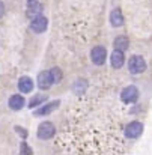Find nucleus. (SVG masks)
Wrapping results in <instances>:
<instances>
[{
    "label": "nucleus",
    "instance_id": "f257e3e1",
    "mask_svg": "<svg viewBox=\"0 0 152 155\" xmlns=\"http://www.w3.org/2000/svg\"><path fill=\"white\" fill-rule=\"evenodd\" d=\"M128 69L131 74H142L146 69V62L142 56H133L128 60Z\"/></svg>",
    "mask_w": 152,
    "mask_h": 155
},
{
    "label": "nucleus",
    "instance_id": "f03ea898",
    "mask_svg": "<svg viewBox=\"0 0 152 155\" xmlns=\"http://www.w3.org/2000/svg\"><path fill=\"white\" fill-rule=\"evenodd\" d=\"M56 133V128L51 122H42L39 127H38V137L42 139V140H48L54 136Z\"/></svg>",
    "mask_w": 152,
    "mask_h": 155
},
{
    "label": "nucleus",
    "instance_id": "7ed1b4c3",
    "mask_svg": "<svg viewBox=\"0 0 152 155\" xmlns=\"http://www.w3.org/2000/svg\"><path fill=\"white\" fill-rule=\"evenodd\" d=\"M137 98H139V91H137L136 86H128V87H125V89L122 91V94H121V100L127 104L136 103Z\"/></svg>",
    "mask_w": 152,
    "mask_h": 155
},
{
    "label": "nucleus",
    "instance_id": "20e7f679",
    "mask_svg": "<svg viewBox=\"0 0 152 155\" xmlns=\"http://www.w3.org/2000/svg\"><path fill=\"white\" fill-rule=\"evenodd\" d=\"M47 24H48L47 18L42 17V15H38V17H35V18L32 20V23H30V29H32L33 32H36V33H42V32H45Z\"/></svg>",
    "mask_w": 152,
    "mask_h": 155
},
{
    "label": "nucleus",
    "instance_id": "39448f33",
    "mask_svg": "<svg viewBox=\"0 0 152 155\" xmlns=\"http://www.w3.org/2000/svg\"><path fill=\"white\" fill-rule=\"evenodd\" d=\"M142 131H143V125H142L140 122H131V124H128L127 128H125V134H127V137H130V139L139 137V136L142 134Z\"/></svg>",
    "mask_w": 152,
    "mask_h": 155
},
{
    "label": "nucleus",
    "instance_id": "423d86ee",
    "mask_svg": "<svg viewBox=\"0 0 152 155\" xmlns=\"http://www.w3.org/2000/svg\"><path fill=\"white\" fill-rule=\"evenodd\" d=\"M105 56H107V51H105V48L101 47V45H97L92 53H91V57H92V62L95 63V65H102L104 62H105Z\"/></svg>",
    "mask_w": 152,
    "mask_h": 155
},
{
    "label": "nucleus",
    "instance_id": "0eeeda50",
    "mask_svg": "<svg viewBox=\"0 0 152 155\" xmlns=\"http://www.w3.org/2000/svg\"><path fill=\"white\" fill-rule=\"evenodd\" d=\"M110 60H111V66H113L114 69L122 68V66H124V60H125V57H124V51H121V50H116V48H114V51L111 53Z\"/></svg>",
    "mask_w": 152,
    "mask_h": 155
},
{
    "label": "nucleus",
    "instance_id": "6e6552de",
    "mask_svg": "<svg viewBox=\"0 0 152 155\" xmlns=\"http://www.w3.org/2000/svg\"><path fill=\"white\" fill-rule=\"evenodd\" d=\"M110 23L114 27H121L124 24V15H122V11L119 8H116V9L111 11V14H110Z\"/></svg>",
    "mask_w": 152,
    "mask_h": 155
},
{
    "label": "nucleus",
    "instance_id": "1a4fd4ad",
    "mask_svg": "<svg viewBox=\"0 0 152 155\" xmlns=\"http://www.w3.org/2000/svg\"><path fill=\"white\" fill-rule=\"evenodd\" d=\"M51 84H53V81H51L50 78V72L48 71H42L39 75H38V86L41 87V89H48Z\"/></svg>",
    "mask_w": 152,
    "mask_h": 155
},
{
    "label": "nucleus",
    "instance_id": "9d476101",
    "mask_svg": "<svg viewBox=\"0 0 152 155\" xmlns=\"http://www.w3.org/2000/svg\"><path fill=\"white\" fill-rule=\"evenodd\" d=\"M18 89L23 92V94H29L32 89H33V81L30 77H21L18 80Z\"/></svg>",
    "mask_w": 152,
    "mask_h": 155
},
{
    "label": "nucleus",
    "instance_id": "9b49d317",
    "mask_svg": "<svg viewBox=\"0 0 152 155\" xmlns=\"http://www.w3.org/2000/svg\"><path fill=\"white\" fill-rule=\"evenodd\" d=\"M59 105H60V101H53V103L47 104V105H42L39 110L35 111V114H36V116H45V114H50L51 111H53L54 108H57Z\"/></svg>",
    "mask_w": 152,
    "mask_h": 155
},
{
    "label": "nucleus",
    "instance_id": "f8f14e48",
    "mask_svg": "<svg viewBox=\"0 0 152 155\" xmlns=\"http://www.w3.org/2000/svg\"><path fill=\"white\" fill-rule=\"evenodd\" d=\"M128 45H130V41H128L127 36H117L113 42V47L116 50H121V51H125L128 48Z\"/></svg>",
    "mask_w": 152,
    "mask_h": 155
},
{
    "label": "nucleus",
    "instance_id": "ddd939ff",
    "mask_svg": "<svg viewBox=\"0 0 152 155\" xmlns=\"http://www.w3.org/2000/svg\"><path fill=\"white\" fill-rule=\"evenodd\" d=\"M23 105H24V98L21 95H12L9 98V107L12 110H20L23 108Z\"/></svg>",
    "mask_w": 152,
    "mask_h": 155
},
{
    "label": "nucleus",
    "instance_id": "4468645a",
    "mask_svg": "<svg viewBox=\"0 0 152 155\" xmlns=\"http://www.w3.org/2000/svg\"><path fill=\"white\" fill-rule=\"evenodd\" d=\"M88 89V81L86 80H77L75 81V84H74V92L75 94H78V95H81V94H84V91Z\"/></svg>",
    "mask_w": 152,
    "mask_h": 155
},
{
    "label": "nucleus",
    "instance_id": "2eb2a0df",
    "mask_svg": "<svg viewBox=\"0 0 152 155\" xmlns=\"http://www.w3.org/2000/svg\"><path fill=\"white\" fill-rule=\"evenodd\" d=\"M50 72V78L51 81L56 84V83H59L60 80H62V77H63V74H62V71H60V68H53L48 71Z\"/></svg>",
    "mask_w": 152,
    "mask_h": 155
},
{
    "label": "nucleus",
    "instance_id": "dca6fc26",
    "mask_svg": "<svg viewBox=\"0 0 152 155\" xmlns=\"http://www.w3.org/2000/svg\"><path fill=\"white\" fill-rule=\"evenodd\" d=\"M47 100V97H44V95H35L32 100H30V103H29V107L30 108H33V107H36V105H39V104H42L44 101Z\"/></svg>",
    "mask_w": 152,
    "mask_h": 155
},
{
    "label": "nucleus",
    "instance_id": "f3484780",
    "mask_svg": "<svg viewBox=\"0 0 152 155\" xmlns=\"http://www.w3.org/2000/svg\"><path fill=\"white\" fill-rule=\"evenodd\" d=\"M42 11V6L39 5V3H30L29 5V15H38L39 12Z\"/></svg>",
    "mask_w": 152,
    "mask_h": 155
},
{
    "label": "nucleus",
    "instance_id": "a211bd4d",
    "mask_svg": "<svg viewBox=\"0 0 152 155\" xmlns=\"http://www.w3.org/2000/svg\"><path fill=\"white\" fill-rule=\"evenodd\" d=\"M20 152H21V154H32V149H30V148H29V146H27V143H24V142H23V143H21V149H20Z\"/></svg>",
    "mask_w": 152,
    "mask_h": 155
},
{
    "label": "nucleus",
    "instance_id": "6ab92c4d",
    "mask_svg": "<svg viewBox=\"0 0 152 155\" xmlns=\"http://www.w3.org/2000/svg\"><path fill=\"white\" fill-rule=\"evenodd\" d=\"M15 131H17L23 139H26V137H27V131H26L24 128H21V127H15Z\"/></svg>",
    "mask_w": 152,
    "mask_h": 155
},
{
    "label": "nucleus",
    "instance_id": "aec40b11",
    "mask_svg": "<svg viewBox=\"0 0 152 155\" xmlns=\"http://www.w3.org/2000/svg\"><path fill=\"white\" fill-rule=\"evenodd\" d=\"M3 14H5V5H3V2H0V18L3 17Z\"/></svg>",
    "mask_w": 152,
    "mask_h": 155
},
{
    "label": "nucleus",
    "instance_id": "412c9836",
    "mask_svg": "<svg viewBox=\"0 0 152 155\" xmlns=\"http://www.w3.org/2000/svg\"><path fill=\"white\" fill-rule=\"evenodd\" d=\"M35 2H36V0H29V5H30V3H35Z\"/></svg>",
    "mask_w": 152,
    "mask_h": 155
}]
</instances>
